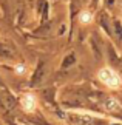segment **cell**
Here are the masks:
<instances>
[{
	"label": "cell",
	"mask_w": 122,
	"mask_h": 125,
	"mask_svg": "<svg viewBox=\"0 0 122 125\" xmlns=\"http://www.w3.org/2000/svg\"><path fill=\"white\" fill-rule=\"evenodd\" d=\"M99 77H100V80L104 83L110 85V86H118V83H119L118 76H116L111 70H102L99 73Z\"/></svg>",
	"instance_id": "obj_1"
},
{
	"label": "cell",
	"mask_w": 122,
	"mask_h": 125,
	"mask_svg": "<svg viewBox=\"0 0 122 125\" xmlns=\"http://www.w3.org/2000/svg\"><path fill=\"white\" fill-rule=\"evenodd\" d=\"M74 121L79 124V125H102L100 121H96L94 117H91V116H74L73 117Z\"/></svg>",
	"instance_id": "obj_2"
},
{
	"label": "cell",
	"mask_w": 122,
	"mask_h": 125,
	"mask_svg": "<svg viewBox=\"0 0 122 125\" xmlns=\"http://www.w3.org/2000/svg\"><path fill=\"white\" fill-rule=\"evenodd\" d=\"M22 107L25 108L26 111H33V110H34V107H36V99H34L31 94L25 96V97L22 99Z\"/></svg>",
	"instance_id": "obj_3"
},
{
	"label": "cell",
	"mask_w": 122,
	"mask_h": 125,
	"mask_svg": "<svg viewBox=\"0 0 122 125\" xmlns=\"http://www.w3.org/2000/svg\"><path fill=\"white\" fill-rule=\"evenodd\" d=\"M105 108L108 110V111H116V110H119V104H118V100H114V99H108V100H105Z\"/></svg>",
	"instance_id": "obj_4"
},
{
	"label": "cell",
	"mask_w": 122,
	"mask_h": 125,
	"mask_svg": "<svg viewBox=\"0 0 122 125\" xmlns=\"http://www.w3.org/2000/svg\"><path fill=\"white\" fill-rule=\"evenodd\" d=\"M42 76H43V65H40V66H39V70H37V73H36V76H34L33 82H34V83H37L39 80L42 79Z\"/></svg>",
	"instance_id": "obj_5"
},
{
	"label": "cell",
	"mask_w": 122,
	"mask_h": 125,
	"mask_svg": "<svg viewBox=\"0 0 122 125\" xmlns=\"http://www.w3.org/2000/svg\"><path fill=\"white\" fill-rule=\"evenodd\" d=\"M114 32H116V36H118V39L121 40L122 39V26H121V23L118 20L114 22Z\"/></svg>",
	"instance_id": "obj_6"
},
{
	"label": "cell",
	"mask_w": 122,
	"mask_h": 125,
	"mask_svg": "<svg viewBox=\"0 0 122 125\" xmlns=\"http://www.w3.org/2000/svg\"><path fill=\"white\" fill-rule=\"evenodd\" d=\"M73 62H74V56H68L67 57V60H65V63H63V66H68V65H70V63H73Z\"/></svg>",
	"instance_id": "obj_7"
},
{
	"label": "cell",
	"mask_w": 122,
	"mask_h": 125,
	"mask_svg": "<svg viewBox=\"0 0 122 125\" xmlns=\"http://www.w3.org/2000/svg\"><path fill=\"white\" fill-rule=\"evenodd\" d=\"M17 73H23V66H17Z\"/></svg>",
	"instance_id": "obj_8"
}]
</instances>
